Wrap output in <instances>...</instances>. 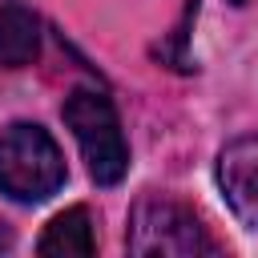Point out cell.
<instances>
[{"label":"cell","mask_w":258,"mask_h":258,"mask_svg":"<svg viewBox=\"0 0 258 258\" xmlns=\"http://www.w3.org/2000/svg\"><path fill=\"white\" fill-rule=\"evenodd\" d=\"M64 185V153L36 121H12L0 129V194L36 206Z\"/></svg>","instance_id":"cell-1"},{"label":"cell","mask_w":258,"mask_h":258,"mask_svg":"<svg viewBox=\"0 0 258 258\" xmlns=\"http://www.w3.org/2000/svg\"><path fill=\"white\" fill-rule=\"evenodd\" d=\"M60 117L85 153L89 177L97 185H117L129 173V145H125L113 101L97 89H73L60 105Z\"/></svg>","instance_id":"cell-2"},{"label":"cell","mask_w":258,"mask_h":258,"mask_svg":"<svg viewBox=\"0 0 258 258\" xmlns=\"http://www.w3.org/2000/svg\"><path fill=\"white\" fill-rule=\"evenodd\" d=\"M129 250L141 254V258H189V254H210L214 242L210 234L202 230V222L169 202V198H141L129 214V234H125Z\"/></svg>","instance_id":"cell-3"},{"label":"cell","mask_w":258,"mask_h":258,"mask_svg":"<svg viewBox=\"0 0 258 258\" xmlns=\"http://www.w3.org/2000/svg\"><path fill=\"white\" fill-rule=\"evenodd\" d=\"M218 185L234 218L258 230V133H246L218 153Z\"/></svg>","instance_id":"cell-4"},{"label":"cell","mask_w":258,"mask_h":258,"mask_svg":"<svg viewBox=\"0 0 258 258\" xmlns=\"http://www.w3.org/2000/svg\"><path fill=\"white\" fill-rule=\"evenodd\" d=\"M40 52V20L24 4H0V69H24Z\"/></svg>","instance_id":"cell-5"},{"label":"cell","mask_w":258,"mask_h":258,"mask_svg":"<svg viewBox=\"0 0 258 258\" xmlns=\"http://www.w3.org/2000/svg\"><path fill=\"white\" fill-rule=\"evenodd\" d=\"M36 250H40L44 258H85V254H93V250H97V238H93L89 210H85V206H73V210H64V214H56V218L44 226Z\"/></svg>","instance_id":"cell-6"},{"label":"cell","mask_w":258,"mask_h":258,"mask_svg":"<svg viewBox=\"0 0 258 258\" xmlns=\"http://www.w3.org/2000/svg\"><path fill=\"white\" fill-rule=\"evenodd\" d=\"M230 4H250V0H230Z\"/></svg>","instance_id":"cell-7"}]
</instances>
